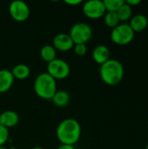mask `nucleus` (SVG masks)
I'll return each mask as SVG.
<instances>
[{
    "instance_id": "4be33fe9",
    "label": "nucleus",
    "mask_w": 148,
    "mask_h": 149,
    "mask_svg": "<svg viewBox=\"0 0 148 149\" xmlns=\"http://www.w3.org/2000/svg\"><path fill=\"white\" fill-rule=\"evenodd\" d=\"M129 6H131V7H133V6H135V5H138V4H140V3H141V1L140 0H126V1H125Z\"/></svg>"
},
{
    "instance_id": "412c9836",
    "label": "nucleus",
    "mask_w": 148,
    "mask_h": 149,
    "mask_svg": "<svg viewBox=\"0 0 148 149\" xmlns=\"http://www.w3.org/2000/svg\"><path fill=\"white\" fill-rule=\"evenodd\" d=\"M73 50L76 55L82 57L84 55H85L86 52H87V47L85 44H75L73 46Z\"/></svg>"
},
{
    "instance_id": "f257e3e1",
    "label": "nucleus",
    "mask_w": 148,
    "mask_h": 149,
    "mask_svg": "<svg viewBox=\"0 0 148 149\" xmlns=\"http://www.w3.org/2000/svg\"><path fill=\"white\" fill-rule=\"evenodd\" d=\"M56 135L61 144L74 146L81 136L80 123L73 118H66L57 127Z\"/></svg>"
},
{
    "instance_id": "6ab92c4d",
    "label": "nucleus",
    "mask_w": 148,
    "mask_h": 149,
    "mask_svg": "<svg viewBox=\"0 0 148 149\" xmlns=\"http://www.w3.org/2000/svg\"><path fill=\"white\" fill-rule=\"evenodd\" d=\"M103 2L106 11H115V12L125 3L124 0H104Z\"/></svg>"
},
{
    "instance_id": "6e6552de",
    "label": "nucleus",
    "mask_w": 148,
    "mask_h": 149,
    "mask_svg": "<svg viewBox=\"0 0 148 149\" xmlns=\"http://www.w3.org/2000/svg\"><path fill=\"white\" fill-rule=\"evenodd\" d=\"M9 12L15 21L23 22L30 16V7L24 1L14 0L9 5Z\"/></svg>"
},
{
    "instance_id": "0eeeda50",
    "label": "nucleus",
    "mask_w": 148,
    "mask_h": 149,
    "mask_svg": "<svg viewBox=\"0 0 148 149\" xmlns=\"http://www.w3.org/2000/svg\"><path fill=\"white\" fill-rule=\"evenodd\" d=\"M82 10L85 16L89 18L96 19L104 15L106 12L104 2L102 0H88L83 3Z\"/></svg>"
},
{
    "instance_id": "4468645a",
    "label": "nucleus",
    "mask_w": 148,
    "mask_h": 149,
    "mask_svg": "<svg viewBox=\"0 0 148 149\" xmlns=\"http://www.w3.org/2000/svg\"><path fill=\"white\" fill-rule=\"evenodd\" d=\"M51 100L55 106L59 107H64L69 104L71 100V95L65 90H57V92L54 93L53 97L51 98Z\"/></svg>"
},
{
    "instance_id": "a211bd4d",
    "label": "nucleus",
    "mask_w": 148,
    "mask_h": 149,
    "mask_svg": "<svg viewBox=\"0 0 148 149\" xmlns=\"http://www.w3.org/2000/svg\"><path fill=\"white\" fill-rule=\"evenodd\" d=\"M104 21L105 24L112 29L119 25L120 23L117 12L115 11H106V14L104 15Z\"/></svg>"
},
{
    "instance_id": "20e7f679",
    "label": "nucleus",
    "mask_w": 148,
    "mask_h": 149,
    "mask_svg": "<svg viewBox=\"0 0 148 149\" xmlns=\"http://www.w3.org/2000/svg\"><path fill=\"white\" fill-rule=\"evenodd\" d=\"M135 36V32L130 27L129 24L122 23L112 29L111 39L118 45H126L130 44Z\"/></svg>"
},
{
    "instance_id": "7ed1b4c3",
    "label": "nucleus",
    "mask_w": 148,
    "mask_h": 149,
    "mask_svg": "<svg viewBox=\"0 0 148 149\" xmlns=\"http://www.w3.org/2000/svg\"><path fill=\"white\" fill-rule=\"evenodd\" d=\"M33 88L38 97L44 100H51L57 92V81L46 72H42L36 77Z\"/></svg>"
},
{
    "instance_id": "5701e85b",
    "label": "nucleus",
    "mask_w": 148,
    "mask_h": 149,
    "mask_svg": "<svg viewBox=\"0 0 148 149\" xmlns=\"http://www.w3.org/2000/svg\"><path fill=\"white\" fill-rule=\"evenodd\" d=\"M65 3L70 5H77V4L82 3L83 1L82 0H65Z\"/></svg>"
},
{
    "instance_id": "f03ea898",
    "label": "nucleus",
    "mask_w": 148,
    "mask_h": 149,
    "mask_svg": "<svg viewBox=\"0 0 148 149\" xmlns=\"http://www.w3.org/2000/svg\"><path fill=\"white\" fill-rule=\"evenodd\" d=\"M101 79L108 86L120 84L125 75V69L122 63L115 58H110L99 67Z\"/></svg>"
},
{
    "instance_id": "423d86ee",
    "label": "nucleus",
    "mask_w": 148,
    "mask_h": 149,
    "mask_svg": "<svg viewBox=\"0 0 148 149\" xmlns=\"http://www.w3.org/2000/svg\"><path fill=\"white\" fill-rule=\"evenodd\" d=\"M47 73L57 79H64L67 78L71 72L70 65L62 58H56L47 64Z\"/></svg>"
},
{
    "instance_id": "1a4fd4ad",
    "label": "nucleus",
    "mask_w": 148,
    "mask_h": 149,
    "mask_svg": "<svg viewBox=\"0 0 148 149\" xmlns=\"http://www.w3.org/2000/svg\"><path fill=\"white\" fill-rule=\"evenodd\" d=\"M52 46L61 52H67L73 48L74 43L67 33H58L52 39Z\"/></svg>"
},
{
    "instance_id": "2eb2a0df",
    "label": "nucleus",
    "mask_w": 148,
    "mask_h": 149,
    "mask_svg": "<svg viewBox=\"0 0 148 149\" xmlns=\"http://www.w3.org/2000/svg\"><path fill=\"white\" fill-rule=\"evenodd\" d=\"M10 72H11L14 79H17L20 80L27 79L29 77V75L31 74V69H30L29 65H27L26 64H23V63L17 64L11 69Z\"/></svg>"
},
{
    "instance_id": "9b49d317",
    "label": "nucleus",
    "mask_w": 148,
    "mask_h": 149,
    "mask_svg": "<svg viewBox=\"0 0 148 149\" xmlns=\"http://www.w3.org/2000/svg\"><path fill=\"white\" fill-rule=\"evenodd\" d=\"M110 50L107 46L104 45H98L93 48L92 56L93 60L101 65L108 59H110Z\"/></svg>"
},
{
    "instance_id": "bb28decb",
    "label": "nucleus",
    "mask_w": 148,
    "mask_h": 149,
    "mask_svg": "<svg viewBox=\"0 0 148 149\" xmlns=\"http://www.w3.org/2000/svg\"><path fill=\"white\" fill-rule=\"evenodd\" d=\"M9 149H19V148H17V147H13V146H11V147H10Z\"/></svg>"
},
{
    "instance_id": "aec40b11",
    "label": "nucleus",
    "mask_w": 148,
    "mask_h": 149,
    "mask_svg": "<svg viewBox=\"0 0 148 149\" xmlns=\"http://www.w3.org/2000/svg\"><path fill=\"white\" fill-rule=\"evenodd\" d=\"M10 133L9 129L0 125V146H3L9 140Z\"/></svg>"
},
{
    "instance_id": "39448f33",
    "label": "nucleus",
    "mask_w": 148,
    "mask_h": 149,
    "mask_svg": "<svg viewBox=\"0 0 148 149\" xmlns=\"http://www.w3.org/2000/svg\"><path fill=\"white\" fill-rule=\"evenodd\" d=\"M69 35L75 44H86L92 36V27L84 22L74 24L69 31Z\"/></svg>"
},
{
    "instance_id": "ddd939ff",
    "label": "nucleus",
    "mask_w": 148,
    "mask_h": 149,
    "mask_svg": "<svg viewBox=\"0 0 148 149\" xmlns=\"http://www.w3.org/2000/svg\"><path fill=\"white\" fill-rule=\"evenodd\" d=\"M129 25H130V27L133 29V31L134 32L142 31L146 30V28L147 27V17L146 16H144L143 14H136V15H133L130 18Z\"/></svg>"
},
{
    "instance_id": "dca6fc26",
    "label": "nucleus",
    "mask_w": 148,
    "mask_h": 149,
    "mask_svg": "<svg viewBox=\"0 0 148 149\" xmlns=\"http://www.w3.org/2000/svg\"><path fill=\"white\" fill-rule=\"evenodd\" d=\"M56 55H57V50L51 45H44L40 49V56L42 59H44L47 63L55 59Z\"/></svg>"
},
{
    "instance_id": "f8f14e48",
    "label": "nucleus",
    "mask_w": 148,
    "mask_h": 149,
    "mask_svg": "<svg viewBox=\"0 0 148 149\" xmlns=\"http://www.w3.org/2000/svg\"><path fill=\"white\" fill-rule=\"evenodd\" d=\"M14 77L10 70H0V93H6L14 83Z\"/></svg>"
},
{
    "instance_id": "393cba45",
    "label": "nucleus",
    "mask_w": 148,
    "mask_h": 149,
    "mask_svg": "<svg viewBox=\"0 0 148 149\" xmlns=\"http://www.w3.org/2000/svg\"><path fill=\"white\" fill-rule=\"evenodd\" d=\"M31 149H44L43 148H41V147H33Z\"/></svg>"
},
{
    "instance_id": "cd10ccee",
    "label": "nucleus",
    "mask_w": 148,
    "mask_h": 149,
    "mask_svg": "<svg viewBox=\"0 0 148 149\" xmlns=\"http://www.w3.org/2000/svg\"><path fill=\"white\" fill-rule=\"evenodd\" d=\"M146 149H148V143L147 144V146H146Z\"/></svg>"
},
{
    "instance_id": "b1692460",
    "label": "nucleus",
    "mask_w": 148,
    "mask_h": 149,
    "mask_svg": "<svg viewBox=\"0 0 148 149\" xmlns=\"http://www.w3.org/2000/svg\"><path fill=\"white\" fill-rule=\"evenodd\" d=\"M57 149H75V147L73 145H68V144H61L58 146Z\"/></svg>"
},
{
    "instance_id": "a878e982",
    "label": "nucleus",
    "mask_w": 148,
    "mask_h": 149,
    "mask_svg": "<svg viewBox=\"0 0 148 149\" xmlns=\"http://www.w3.org/2000/svg\"><path fill=\"white\" fill-rule=\"evenodd\" d=\"M0 149H9L7 148L6 147H4V146H0Z\"/></svg>"
},
{
    "instance_id": "9d476101",
    "label": "nucleus",
    "mask_w": 148,
    "mask_h": 149,
    "mask_svg": "<svg viewBox=\"0 0 148 149\" xmlns=\"http://www.w3.org/2000/svg\"><path fill=\"white\" fill-rule=\"evenodd\" d=\"M19 121V116L17 112L13 110H5L0 113V125L6 128L15 127Z\"/></svg>"
},
{
    "instance_id": "f3484780",
    "label": "nucleus",
    "mask_w": 148,
    "mask_h": 149,
    "mask_svg": "<svg viewBox=\"0 0 148 149\" xmlns=\"http://www.w3.org/2000/svg\"><path fill=\"white\" fill-rule=\"evenodd\" d=\"M116 12H117V15L120 18V21L123 22V23H126V21L130 20V18L133 17L132 7L129 6L126 2L120 7V9Z\"/></svg>"
}]
</instances>
